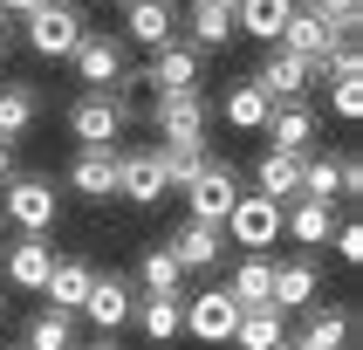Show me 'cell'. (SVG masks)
Here are the masks:
<instances>
[{"instance_id":"1","label":"cell","mask_w":363,"mask_h":350,"mask_svg":"<svg viewBox=\"0 0 363 350\" xmlns=\"http://www.w3.org/2000/svg\"><path fill=\"white\" fill-rule=\"evenodd\" d=\"M82 35H89V21H82L76 7H69V0H41L35 14L21 21V41H28V48H35L41 62H69Z\"/></svg>"},{"instance_id":"2","label":"cell","mask_w":363,"mask_h":350,"mask_svg":"<svg viewBox=\"0 0 363 350\" xmlns=\"http://www.w3.org/2000/svg\"><path fill=\"white\" fill-rule=\"evenodd\" d=\"M0 213H7L21 234H48V226L62 220V192L48 179H35V172H14L7 192H0Z\"/></svg>"},{"instance_id":"3","label":"cell","mask_w":363,"mask_h":350,"mask_svg":"<svg viewBox=\"0 0 363 350\" xmlns=\"http://www.w3.org/2000/svg\"><path fill=\"white\" fill-rule=\"evenodd\" d=\"M220 234H226L233 247H240V254H267V247L281 241V206L267 199V192H240Z\"/></svg>"},{"instance_id":"4","label":"cell","mask_w":363,"mask_h":350,"mask_svg":"<svg viewBox=\"0 0 363 350\" xmlns=\"http://www.w3.org/2000/svg\"><path fill=\"white\" fill-rule=\"evenodd\" d=\"M151 124H158L164 144H206L213 103H206V89H164V97L151 103Z\"/></svg>"},{"instance_id":"5","label":"cell","mask_w":363,"mask_h":350,"mask_svg":"<svg viewBox=\"0 0 363 350\" xmlns=\"http://www.w3.org/2000/svg\"><path fill=\"white\" fill-rule=\"evenodd\" d=\"M123 124H130V103H123V89H82L76 110H69V131H76V144H117Z\"/></svg>"},{"instance_id":"6","label":"cell","mask_w":363,"mask_h":350,"mask_svg":"<svg viewBox=\"0 0 363 350\" xmlns=\"http://www.w3.org/2000/svg\"><path fill=\"white\" fill-rule=\"evenodd\" d=\"M69 62H76V76L89 89H123L130 82V48H123V35H103V28H89Z\"/></svg>"},{"instance_id":"7","label":"cell","mask_w":363,"mask_h":350,"mask_svg":"<svg viewBox=\"0 0 363 350\" xmlns=\"http://www.w3.org/2000/svg\"><path fill=\"white\" fill-rule=\"evenodd\" d=\"M233 199H240V172H233V165H206L199 179L185 185V220L226 226V213H233Z\"/></svg>"},{"instance_id":"8","label":"cell","mask_w":363,"mask_h":350,"mask_svg":"<svg viewBox=\"0 0 363 350\" xmlns=\"http://www.w3.org/2000/svg\"><path fill=\"white\" fill-rule=\"evenodd\" d=\"M179 41V0H123V48H164Z\"/></svg>"},{"instance_id":"9","label":"cell","mask_w":363,"mask_h":350,"mask_svg":"<svg viewBox=\"0 0 363 350\" xmlns=\"http://www.w3.org/2000/svg\"><path fill=\"white\" fill-rule=\"evenodd\" d=\"M233 323H240V302H233L226 288L185 295V337H192V344H233Z\"/></svg>"},{"instance_id":"10","label":"cell","mask_w":363,"mask_h":350,"mask_svg":"<svg viewBox=\"0 0 363 350\" xmlns=\"http://www.w3.org/2000/svg\"><path fill=\"white\" fill-rule=\"evenodd\" d=\"M336 41H350V35H336L323 14H308V7H295L288 14V28H281V41L274 48H288V55H302V62H315V82H323V62L336 55Z\"/></svg>"},{"instance_id":"11","label":"cell","mask_w":363,"mask_h":350,"mask_svg":"<svg viewBox=\"0 0 363 350\" xmlns=\"http://www.w3.org/2000/svg\"><path fill=\"white\" fill-rule=\"evenodd\" d=\"M117 192L130 206H158L172 185H164V158L158 144H144V151H117Z\"/></svg>"},{"instance_id":"12","label":"cell","mask_w":363,"mask_h":350,"mask_svg":"<svg viewBox=\"0 0 363 350\" xmlns=\"http://www.w3.org/2000/svg\"><path fill=\"white\" fill-rule=\"evenodd\" d=\"M199 69H206V55L192 48V41H164V48H151V62H144V76L138 82H151V89H199Z\"/></svg>"},{"instance_id":"13","label":"cell","mask_w":363,"mask_h":350,"mask_svg":"<svg viewBox=\"0 0 363 350\" xmlns=\"http://www.w3.org/2000/svg\"><path fill=\"white\" fill-rule=\"evenodd\" d=\"M254 82H261V97H267V103H302V97H308V82H315V62L288 55V48H267V62L254 69Z\"/></svg>"},{"instance_id":"14","label":"cell","mask_w":363,"mask_h":350,"mask_svg":"<svg viewBox=\"0 0 363 350\" xmlns=\"http://www.w3.org/2000/svg\"><path fill=\"white\" fill-rule=\"evenodd\" d=\"M130 309H138L130 282H123V275H96V282H89V295H82V309H76V316H89V323H96L103 337H117V329L130 323Z\"/></svg>"},{"instance_id":"15","label":"cell","mask_w":363,"mask_h":350,"mask_svg":"<svg viewBox=\"0 0 363 350\" xmlns=\"http://www.w3.org/2000/svg\"><path fill=\"white\" fill-rule=\"evenodd\" d=\"M117 151H123V144H76L69 185H76L82 199H110V192H117Z\"/></svg>"},{"instance_id":"16","label":"cell","mask_w":363,"mask_h":350,"mask_svg":"<svg viewBox=\"0 0 363 350\" xmlns=\"http://www.w3.org/2000/svg\"><path fill=\"white\" fill-rule=\"evenodd\" d=\"M315 288H323V268L308 261V254H295V261H274V288H267V309L295 316V309H308V302H315Z\"/></svg>"},{"instance_id":"17","label":"cell","mask_w":363,"mask_h":350,"mask_svg":"<svg viewBox=\"0 0 363 350\" xmlns=\"http://www.w3.org/2000/svg\"><path fill=\"white\" fill-rule=\"evenodd\" d=\"M261 131H267V151H295V158H308V144H315V110H308V103H274Z\"/></svg>"},{"instance_id":"18","label":"cell","mask_w":363,"mask_h":350,"mask_svg":"<svg viewBox=\"0 0 363 350\" xmlns=\"http://www.w3.org/2000/svg\"><path fill=\"white\" fill-rule=\"evenodd\" d=\"M172 261L185 268V275H199V268H220V254H226V234L220 226H206V220H185L179 234H172Z\"/></svg>"},{"instance_id":"19","label":"cell","mask_w":363,"mask_h":350,"mask_svg":"<svg viewBox=\"0 0 363 350\" xmlns=\"http://www.w3.org/2000/svg\"><path fill=\"white\" fill-rule=\"evenodd\" d=\"M281 234L295 247H323L336 234V199H288L281 206Z\"/></svg>"},{"instance_id":"20","label":"cell","mask_w":363,"mask_h":350,"mask_svg":"<svg viewBox=\"0 0 363 350\" xmlns=\"http://www.w3.org/2000/svg\"><path fill=\"white\" fill-rule=\"evenodd\" d=\"M179 28H185L179 41H192L199 55H220V48H233V35H240V28H233V7H185Z\"/></svg>"},{"instance_id":"21","label":"cell","mask_w":363,"mask_h":350,"mask_svg":"<svg viewBox=\"0 0 363 350\" xmlns=\"http://www.w3.org/2000/svg\"><path fill=\"white\" fill-rule=\"evenodd\" d=\"M89 282H96V268L82 261V254H55V268H48L41 295H48V309H69V316H76L82 295H89Z\"/></svg>"},{"instance_id":"22","label":"cell","mask_w":363,"mask_h":350,"mask_svg":"<svg viewBox=\"0 0 363 350\" xmlns=\"http://www.w3.org/2000/svg\"><path fill=\"white\" fill-rule=\"evenodd\" d=\"M288 344H302V350H343L350 344V309L343 302H308L302 337H288Z\"/></svg>"},{"instance_id":"23","label":"cell","mask_w":363,"mask_h":350,"mask_svg":"<svg viewBox=\"0 0 363 350\" xmlns=\"http://www.w3.org/2000/svg\"><path fill=\"white\" fill-rule=\"evenodd\" d=\"M302 0H233V28L240 35H254V41H281V28H288V14H295Z\"/></svg>"},{"instance_id":"24","label":"cell","mask_w":363,"mask_h":350,"mask_svg":"<svg viewBox=\"0 0 363 350\" xmlns=\"http://www.w3.org/2000/svg\"><path fill=\"white\" fill-rule=\"evenodd\" d=\"M48 268H55L48 234H21V241L7 247V282H14V288H41V282H48Z\"/></svg>"},{"instance_id":"25","label":"cell","mask_w":363,"mask_h":350,"mask_svg":"<svg viewBox=\"0 0 363 350\" xmlns=\"http://www.w3.org/2000/svg\"><path fill=\"white\" fill-rule=\"evenodd\" d=\"M254 192H267L274 206H288L295 192H302V158H295V151H261V165H254Z\"/></svg>"},{"instance_id":"26","label":"cell","mask_w":363,"mask_h":350,"mask_svg":"<svg viewBox=\"0 0 363 350\" xmlns=\"http://www.w3.org/2000/svg\"><path fill=\"white\" fill-rule=\"evenodd\" d=\"M267 288H274V261H267V254H240V261H233L226 295H233L240 309H267Z\"/></svg>"},{"instance_id":"27","label":"cell","mask_w":363,"mask_h":350,"mask_svg":"<svg viewBox=\"0 0 363 350\" xmlns=\"http://www.w3.org/2000/svg\"><path fill=\"white\" fill-rule=\"evenodd\" d=\"M130 316H138V329L151 337V344H172V337H185V302H179V295H144Z\"/></svg>"},{"instance_id":"28","label":"cell","mask_w":363,"mask_h":350,"mask_svg":"<svg viewBox=\"0 0 363 350\" xmlns=\"http://www.w3.org/2000/svg\"><path fill=\"white\" fill-rule=\"evenodd\" d=\"M233 344H240V350H281L288 344V316H281V309H240Z\"/></svg>"},{"instance_id":"29","label":"cell","mask_w":363,"mask_h":350,"mask_svg":"<svg viewBox=\"0 0 363 350\" xmlns=\"http://www.w3.org/2000/svg\"><path fill=\"white\" fill-rule=\"evenodd\" d=\"M41 117V89L35 82H0V138H21Z\"/></svg>"},{"instance_id":"30","label":"cell","mask_w":363,"mask_h":350,"mask_svg":"<svg viewBox=\"0 0 363 350\" xmlns=\"http://www.w3.org/2000/svg\"><path fill=\"white\" fill-rule=\"evenodd\" d=\"M220 110H226V124H233V131H261L274 103L261 97V82L247 76V82H233V89H226V103H220Z\"/></svg>"},{"instance_id":"31","label":"cell","mask_w":363,"mask_h":350,"mask_svg":"<svg viewBox=\"0 0 363 350\" xmlns=\"http://www.w3.org/2000/svg\"><path fill=\"white\" fill-rule=\"evenodd\" d=\"M21 350H76V316L69 309H41L28 323V337H21Z\"/></svg>"},{"instance_id":"32","label":"cell","mask_w":363,"mask_h":350,"mask_svg":"<svg viewBox=\"0 0 363 350\" xmlns=\"http://www.w3.org/2000/svg\"><path fill=\"white\" fill-rule=\"evenodd\" d=\"M158 158H164V185H172V192H185V185L213 165V158H206V144H158Z\"/></svg>"},{"instance_id":"33","label":"cell","mask_w":363,"mask_h":350,"mask_svg":"<svg viewBox=\"0 0 363 350\" xmlns=\"http://www.w3.org/2000/svg\"><path fill=\"white\" fill-rule=\"evenodd\" d=\"M179 282H185V268L172 261V247H151V254H144V288H151V295H179Z\"/></svg>"},{"instance_id":"34","label":"cell","mask_w":363,"mask_h":350,"mask_svg":"<svg viewBox=\"0 0 363 350\" xmlns=\"http://www.w3.org/2000/svg\"><path fill=\"white\" fill-rule=\"evenodd\" d=\"M295 199H336V158H302V192Z\"/></svg>"},{"instance_id":"35","label":"cell","mask_w":363,"mask_h":350,"mask_svg":"<svg viewBox=\"0 0 363 350\" xmlns=\"http://www.w3.org/2000/svg\"><path fill=\"white\" fill-rule=\"evenodd\" d=\"M308 14H323L329 28H336V35H350L357 41V21H363V0H302Z\"/></svg>"},{"instance_id":"36","label":"cell","mask_w":363,"mask_h":350,"mask_svg":"<svg viewBox=\"0 0 363 350\" xmlns=\"http://www.w3.org/2000/svg\"><path fill=\"white\" fill-rule=\"evenodd\" d=\"M336 261H343V268L363 261V226L357 220H336Z\"/></svg>"},{"instance_id":"37","label":"cell","mask_w":363,"mask_h":350,"mask_svg":"<svg viewBox=\"0 0 363 350\" xmlns=\"http://www.w3.org/2000/svg\"><path fill=\"white\" fill-rule=\"evenodd\" d=\"M329 110L357 124V117H363V82H336V89H329Z\"/></svg>"},{"instance_id":"38","label":"cell","mask_w":363,"mask_h":350,"mask_svg":"<svg viewBox=\"0 0 363 350\" xmlns=\"http://www.w3.org/2000/svg\"><path fill=\"white\" fill-rule=\"evenodd\" d=\"M14 172H21V158H14V138H0V185L14 179Z\"/></svg>"},{"instance_id":"39","label":"cell","mask_w":363,"mask_h":350,"mask_svg":"<svg viewBox=\"0 0 363 350\" xmlns=\"http://www.w3.org/2000/svg\"><path fill=\"white\" fill-rule=\"evenodd\" d=\"M35 7H41V0H0V14H21V21L35 14Z\"/></svg>"},{"instance_id":"40","label":"cell","mask_w":363,"mask_h":350,"mask_svg":"<svg viewBox=\"0 0 363 350\" xmlns=\"http://www.w3.org/2000/svg\"><path fill=\"white\" fill-rule=\"evenodd\" d=\"M7 48H14V28H7V14H0V55H7Z\"/></svg>"},{"instance_id":"41","label":"cell","mask_w":363,"mask_h":350,"mask_svg":"<svg viewBox=\"0 0 363 350\" xmlns=\"http://www.w3.org/2000/svg\"><path fill=\"white\" fill-rule=\"evenodd\" d=\"M185 7H233V0H185Z\"/></svg>"},{"instance_id":"42","label":"cell","mask_w":363,"mask_h":350,"mask_svg":"<svg viewBox=\"0 0 363 350\" xmlns=\"http://www.w3.org/2000/svg\"><path fill=\"white\" fill-rule=\"evenodd\" d=\"M82 350H117V344H110V337H96V344H82Z\"/></svg>"},{"instance_id":"43","label":"cell","mask_w":363,"mask_h":350,"mask_svg":"<svg viewBox=\"0 0 363 350\" xmlns=\"http://www.w3.org/2000/svg\"><path fill=\"white\" fill-rule=\"evenodd\" d=\"M281 350H302V344H281Z\"/></svg>"},{"instance_id":"44","label":"cell","mask_w":363,"mask_h":350,"mask_svg":"<svg viewBox=\"0 0 363 350\" xmlns=\"http://www.w3.org/2000/svg\"><path fill=\"white\" fill-rule=\"evenodd\" d=\"M0 309H7V302H0Z\"/></svg>"},{"instance_id":"45","label":"cell","mask_w":363,"mask_h":350,"mask_svg":"<svg viewBox=\"0 0 363 350\" xmlns=\"http://www.w3.org/2000/svg\"><path fill=\"white\" fill-rule=\"evenodd\" d=\"M0 350H7V344H0Z\"/></svg>"}]
</instances>
